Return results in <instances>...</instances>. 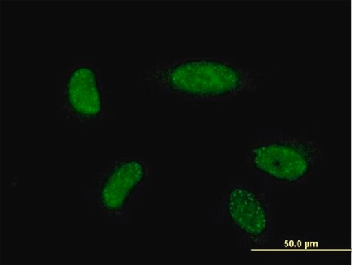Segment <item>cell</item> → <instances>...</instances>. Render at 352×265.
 <instances>
[{
  "label": "cell",
  "instance_id": "cell-1",
  "mask_svg": "<svg viewBox=\"0 0 352 265\" xmlns=\"http://www.w3.org/2000/svg\"><path fill=\"white\" fill-rule=\"evenodd\" d=\"M258 73L217 57L160 60L142 71L140 84L151 94L175 95L192 104H219L258 89Z\"/></svg>",
  "mask_w": 352,
  "mask_h": 265
},
{
  "label": "cell",
  "instance_id": "cell-2",
  "mask_svg": "<svg viewBox=\"0 0 352 265\" xmlns=\"http://www.w3.org/2000/svg\"><path fill=\"white\" fill-rule=\"evenodd\" d=\"M104 71L94 60L78 58L70 61L59 76L60 113L72 124L91 127L107 117V87Z\"/></svg>",
  "mask_w": 352,
  "mask_h": 265
},
{
  "label": "cell",
  "instance_id": "cell-3",
  "mask_svg": "<svg viewBox=\"0 0 352 265\" xmlns=\"http://www.w3.org/2000/svg\"><path fill=\"white\" fill-rule=\"evenodd\" d=\"M322 147L300 137H278L255 142L248 148V163L279 185L303 183L317 170Z\"/></svg>",
  "mask_w": 352,
  "mask_h": 265
},
{
  "label": "cell",
  "instance_id": "cell-4",
  "mask_svg": "<svg viewBox=\"0 0 352 265\" xmlns=\"http://www.w3.org/2000/svg\"><path fill=\"white\" fill-rule=\"evenodd\" d=\"M150 167L140 157L122 156L103 170L97 186V199L102 211L117 216L148 178Z\"/></svg>",
  "mask_w": 352,
  "mask_h": 265
},
{
  "label": "cell",
  "instance_id": "cell-5",
  "mask_svg": "<svg viewBox=\"0 0 352 265\" xmlns=\"http://www.w3.org/2000/svg\"><path fill=\"white\" fill-rule=\"evenodd\" d=\"M226 209L234 225L248 237L258 240L267 230V213L263 201L252 189L234 188L228 194Z\"/></svg>",
  "mask_w": 352,
  "mask_h": 265
}]
</instances>
